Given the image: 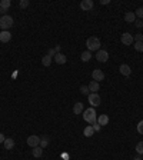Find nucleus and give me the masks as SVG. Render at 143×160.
Returning a JSON list of instances; mask_svg holds the SVG:
<instances>
[{
	"label": "nucleus",
	"instance_id": "nucleus-11",
	"mask_svg": "<svg viewBox=\"0 0 143 160\" xmlns=\"http://www.w3.org/2000/svg\"><path fill=\"white\" fill-rule=\"evenodd\" d=\"M119 71L126 77H129L130 74H132V69H130L129 64H120V66H119Z\"/></svg>",
	"mask_w": 143,
	"mask_h": 160
},
{
	"label": "nucleus",
	"instance_id": "nucleus-1",
	"mask_svg": "<svg viewBox=\"0 0 143 160\" xmlns=\"http://www.w3.org/2000/svg\"><path fill=\"white\" fill-rule=\"evenodd\" d=\"M83 119H85L87 123H90V124L98 123V116H96V110H95V107H89V109L83 110Z\"/></svg>",
	"mask_w": 143,
	"mask_h": 160
},
{
	"label": "nucleus",
	"instance_id": "nucleus-31",
	"mask_svg": "<svg viewBox=\"0 0 143 160\" xmlns=\"http://www.w3.org/2000/svg\"><path fill=\"white\" fill-rule=\"evenodd\" d=\"M135 26H136L137 29H140V27H142L143 26V22L140 19H137V20H135Z\"/></svg>",
	"mask_w": 143,
	"mask_h": 160
},
{
	"label": "nucleus",
	"instance_id": "nucleus-7",
	"mask_svg": "<svg viewBox=\"0 0 143 160\" xmlns=\"http://www.w3.org/2000/svg\"><path fill=\"white\" fill-rule=\"evenodd\" d=\"M120 42H122L124 46H130L133 42H135V40H133V34H130V33H123L122 37H120Z\"/></svg>",
	"mask_w": 143,
	"mask_h": 160
},
{
	"label": "nucleus",
	"instance_id": "nucleus-20",
	"mask_svg": "<svg viewBox=\"0 0 143 160\" xmlns=\"http://www.w3.org/2000/svg\"><path fill=\"white\" fill-rule=\"evenodd\" d=\"M52 60H53V57H50V56H43V59H42V64L45 66V67H49L50 64H52Z\"/></svg>",
	"mask_w": 143,
	"mask_h": 160
},
{
	"label": "nucleus",
	"instance_id": "nucleus-26",
	"mask_svg": "<svg viewBox=\"0 0 143 160\" xmlns=\"http://www.w3.org/2000/svg\"><path fill=\"white\" fill-rule=\"evenodd\" d=\"M136 152L140 154V156L143 154V141H139V143L136 144Z\"/></svg>",
	"mask_w": 143,
	"mask_h": 160
},
{
	"label": "nucleus",
	"instance_id": "nucleus-2",
	"mask_svg": "<svg viewBox=\"0 0 143 160\" xmlns=\"http://www.w3.org/2000/svg\"><path fill=\"white\" fill-rule=\"evenodd\" d=\"M86 47H87V50L89 51H98L100 50V40L99 37H95V36H92L86 40Z\"/></svg>",
	"mask_w": 143,
	"mask_h": 160
},
{
	"label": "nucleus",
	"instance_id": "nucleus-21",
	"mask_svg": "<svg viewBox=\"0 0 143 160\" xmlns=\"http://www.w3.org/2000/svg\"><path fill=\"white\" fill-rule=\"evenodd\" d=\"M93 133H95L93 126H86L85 130H83V135H85L86 137H92V136H93Z\"/></svg>",
	"mask_w": 143,
	"mask_h": 160
},
{
	"label": "nucleus",
	"instance_id": "nucleus-28",
	"mask_svg": "<svg viewBox=\"0 0 143 160\" xmlns=\"http://www.w3.org/2000/svg\"><path fill=\"white\" fill-rule=\"evenodd\" d=\"M29 4H30L29 0H20V3H19L20 9H26V7H29Z\"/></svg>",
	"mask_w": 143,
	"mask_h": 160
},
{
	"label": "nucleus",
	"instance_id": "nucleus-5",
	"mask_svg": "<svg viewBox=\"0 0 143 160\" xmlns=\"http://www.w3.org/2000/svg\"><path fill=\"white\" fill-rule=\"evenodd\" d=\"M96 60L98 62H100V63H106L107 60H109V53L106 50H98L96 51Z\"/></svg>",
	"mask_w": 143,
	"mask_h": 160
},
{
	"label": "nucleus",
	"instance_id": "nucleus-27",
	"mask_svg": "<svg viewBox=\"0 0 143 160\" xmlns=\"http://www.w3.org/2000/svg\"><path fill=\"white\" fill-rule=\"evenodd\" d=\"M80 93H82V95H87V96H89V95H90V90H89V87H87V86H80Z\"/></svg>",
	"mask_w": 143,
	"mask_h": 160
},
{
	"label": "nucleus",
	"instance_id": "nucleus-36",
	"mask_svg": "<svg viewBox=\"0 0 143 160\" xmlns=\"http://www.w3.org/2000/svg\"><path fill=\"white\" fill-rule=\"evenodd\" d=\"M133 160H142V159H140V157H135V159H133Z\"/></svg>",
	"mask_w": 143,
	"mask_h": 160
},
{
	"label": "nucleus",
	"instance_id": "nucleus-4",
	"mask_svg": "<svg viewBox=\"0 0 143 160\" xmlns=\"http://www.w3.org/2000/svg\"><path fill=\"white\" fill-rule=\"evenodd\" d=\"M87 99H89V104H90L92 107H98L99 104H100V102H102V99H100V96H99L98 93H90L87 96Z\"/></svg>",
	"mask_w": 143,
	"mask_h": 160
},
{
	"label": "nucleus",
	"instance_id": "nucleus-29",
	"mask_svg": "<svg viewBox=\"0 0 143 160\" xmlns=\"http://www.w3.org/2000/svg\"><path fill=\"white\" fill-rule=\"evenodd\" d=\"M133 40H135V42H143V34H140V33H139V34H135V36H133Z\"/></svg>",
	"mask_w": 143,
	"mask_h": 160
},
{
	"label": "nucleus",
	"instance_id": "nucleus-34",
	"mask_svg": "<svg viewBox=\"0 0 143 160\" xmlns=\"http://www.w3.org/2000/svg\"><path fill=\"white\" fill-rule=\"evenodd\" d=\"M4 140H6V137H4V135H3V133H0V143H3Z\"/></svg>",
	"mask_w": 143,
	"mask_h": 160
},
{
	"label": "nucleus",
	"instance_id": "nucleus-25",
	"mask_svg": "<svg viewBox=\"0 0 143 160\" xmlns=\"http://www.w3.org/2000/svg\"><path fill=\"white\" fill-rule=\"evenodd\" d=\"M135 14H136V17H139V19L142 20L143 19V7H137Z\"/></svg>",
	"mask_w": 143,
	"mask_h": 160
},
{
	"label": "nucleus",
	"instance_id": "nucleus-37",
	"mask_svg": "<svg viewBox=\"0 0 143 160\" xmlns=\"http://www.w3.org/2000/svg\"><path fill=\"white\" fill-rule=\"evenodd\" d=\"M0 12H1V9H0Z\"/></svg>",
	"mask_w": 143,
	"mask_h": 160
},
{
	"label": "nucleus",
	"instance_id": "nucleus-30",
	"mask_svg": "<svg viewBox=\"0 0 143 160\" xmlns=\"http://www.w3.org/2000/svg\"><path fill=\"white\" fill-rule=\"evenodd\" d=\"M137 132H139L140 135H143V120H140L139 124H137Z\"/></svg>",
	"mask_w": 143,
	"mask_h": 160
},
{
	"label": "nucleus",
	"instance_id": "nucleus-10",
	"mask_svg": "<svg viewBox=\"0 0 143 160\" xmlns=\"http://www.w3.org/2000/svg\"><path fill=\"white\" fill-rule=\"evenodd\" d=\"M93 1L92 0H83V1H80V9L83 10V12H89L93 9Z\"/></svg>",
	"mask_w": 143,
	"mask_h": 160
},
{
	"label": "nucleus",
	"instance_id": "nucleus-23",
	"mask_svg": "<svg viewBox=\"0 0 143 160\" xmlns=\"http://www.w3.org/2000/svg\"><path fill=\"white\" fill-rule=\"evenodd\" d=\"M47 144H49V137H47V136H43V137H40V147L45 149Z\"/></svg>",
	"mask_w": 143,
	"mask_h": 160
},
{
	"label": "nucleus",
	"instance_id": "nucleus-14",
	"mask_svg": "<svg viewBox=\"0 0 143 160\" xmlns=\"http://www.w3.org/2000/svg\"><path fill=\"white\" fill-rule=\"evenodd\" d=\"M135 20H136L135 12H127L124 14V22H127V23H135Z\"/></svg>",
	"mask_w": 143,
	"mask_h": 160
},
{
	"label": "nucleus",
	"instance_id": "nucleus-13",
	"mask_svg": "<svg viewBox=\"0 0 143 160\" xmlns=\"http://www.w3.org/2000/svg\"><path fill=\"white\" fill-rule=\"evenodd\" d=\"M73 113H74V115H82V113H83V103H80V102L74 103V106H73Z\"/></svg>",
	"mask_w": 143,
	"mask_h": 160
},
{
	"label": "nucleus",
	"instance_id": "nucleus-15",
	"mask_svg": "<svg viewBox=\"0 0 143 160\" xmlns=\"http://www.w3.org/2000/svg\"><path fill=\"white\" fill-rule=\"evenodd\" d=\"M87 87H89V90H90L92 93H96V92H99V89H100V84H99L98 82H95V80H92L90 83L87 84Z\"/></svg>",
	"mask_w": 143,
	"mask_h": 160
},
{
	"label": "nucleus",
	"instance_id": "nucleus-6",
	"mask_svg": "<svg viewBox=\"0 0 143 160\" xmlns=\"http://www.w3.org/2000/svg\"><path fill=\"white\" fill-rule=\"evenodd\" d=\"M27 146H30V147H37V146H40V137L36 135H32L27 137Z\"/></svg>",
	"mask_w": 143,
	"mask_h": 160
},
{
	"label": "nucleus",
	"instance_id": "nucleus-32",
	"mask_svg": "<svg viewBox=\"0 0 143 160\" xmlns=\"http://www.w3.org/2000/svg\"><path fill=\"white\" fill-rule=\"evenodd\" d=\"M47 56L54 57V56H56V51H54V49H49V50H47Z\"/></svg>",
	"mask_w": 143,
	"mask_h": 160
},
{
	"label": "nucleus",
	"instance_id": "nucleus-8",
	"mask_svg": "<svg viewBox=\"0 0 143 160\" xmlns=\"http://www.w3.org/2000/svg\"><path fill=\"white\" fill-rule=\"evenodd\" d=\"M92 77H93V80L95 82H102V80H104V73L103 70H100V69H95L93 70V73H92Z\"/></svg>",
	"mask_w": 143,
	"mask_h": 160
},
{
	"label": "nucleus",
	"instance_id": "nucleus-12",
	"mask_svg": "<svg viewBox=\"0 0 143 160\" xmlns=\"http://www.w3.org/2000/svg\"><path fill=\"white\" fill-rule=\"evenodd\" d=\"M54 62L57 64H65L66 62H67V57H66L63 53H57V54L54 56Z\"/></svg>",
	"mask_w": 143,
	"mask_h": 160
},
{
	"label": "nucleus",
	"instance_id": "nucleus-16",
	"mask_svg": "<svg viewBox=\"0 0 143 160\" xmlns=\"http://www.w3.org/2000/svg\"><path fill=\"white\" fill-rule=\"evenodd\" d=\"M3 146L6 150H12L14 147V140L13 139H10V137H6V140L3 141Z\"/></svg>",
	"mask_w": 143,
	"mask_h": 160
},
{
	"label": "nucleus",
	"instance_id": "nucleus-22",
	"mask_svg": "<svg viewBox=\"0 0 143 160\" xmlns=\"http://www.w3.org/2000/svg\"><path fill=\"white\" fill-rule=\"evenodd\" d=\"M80 59H82V62H89V60L92 59V51H89V50L83 51L82 56H80Z\"/></svg>",
	"mask_w": 143,
	"mask_h": 160
},
{
	"label": "nucleus",
	"instance_id": "nucleus-33",
	"mask_svg": "<svg viewBox=\"0 0 143 160\" xmlns=\"http://www.w3.org/2000/svg\"><path fill=\"white\" fill-rule=\"evenodd\" d=\"M92 126H93V130H95V132H100V124H99V123H95V124H92Z\"/></svg>",
	"mask_w": 143,
	"mask_h": 160
},
{
	"label": "nucleus",
	"instance_id": "nucleus-19",
	"mask_svg": "<svg viewBox=\"0 0 143 160\" xmlns=\"http://www.w3.org/2000/svg\"><path fill=\"white\" fill-rule=\"evenodd\" d=\"M32 154L34 156V157H37V159H39V157H42V156H43V149L40 147V146H37V147H34L32 150Z\"/></svg>",
	"mask_w": 143,
	"mask_h": 160
},
{
	"label": "nucleus",
	"instance_id": "nucleus-18",
	"mask_svg": "<svg viewBox=\"0 0 143 160\" xmlns=\"http://www.w3.org/2000/svg\"><path fill=\"white\" fill-rule=\"evenodd\" d=\"M10 6H12L10 0H1V1H0V9H1L3 12L9 10V9H10Z\"/></svg>",
	"mask_w": 143,
	"mask_h": 160
},
{
	"label": "nucleus",
	"instance_id": "nucleus-35",
	"mask_svg": "<svg viewBox=\"0 0 143 160\" xmlns=\"http://www.w3.org/2000/svg\"><path fill=\"white\" fill-rule=\"evenodd\" d=\"M60 49H62V46H56V47H54V51H56V54H57V53H60Z\"/></svg>",
	"mask_w": 143,
	"mask_h": 160
},
{
	"label": "nucleus",
	"instance_id": "nucleus-17",
	"mask_svg": "<svg viewBox=\"0 0 143 160\" xmlns=\"http://www.w3.org/2000/svg\"><path fill=\"white\" fill-rule=\"evenodd\" d=\"M98 123L100 124V126H106V124L109 123V116H107V115L98 116Z\"/></svg>",
	"mask_w": 143,
	"mask_h": 160
},
{
	"label": "nucleus",
	"instance_id": "nucleus-24",
	"mask_svg": "<svg viewBox=\"0 0 143 160\" xmlns=\"http://www.w3.org/2000/svg\"><path fill=\"white\" fill-rule=\"evenodd\" d=\"M135 50L143 53V42H135Z\"/></svg>",
	"mask_w": 143,
	"mask_h": 160
},
{
	"label": "nucleus",
	"instance_id": "nucleus-9",
	"mask_svg": "<svg viewBox=\"0 0 143 160\" xmlns=\"http://www.w3.org/2000/svg\"><path fill=\"white\" fill-rule=\"evenodd\" d=\"M12 40V33L9 30H1L0 32V42L1 43H9Z\"/></svg>",
	"mask_w": 143,
	"mask_h": 160
},
{
	"label": "nucleus",
	"instance_id": "nucleus-3",
	"mask_svg": "<svg viewBox=\"0 0 143 160\" xmlns=\"http://www.w3.org/2000/svg\"><path fill=\"white\" fill-rule=\"evenodd\" d=\"M12 26H13V17L12 16L4 14V16L0 17V29L1 30H9Z\"/></svg>",
	"mask_w": 143,
	"mask_h": 160
}]
</instances>
